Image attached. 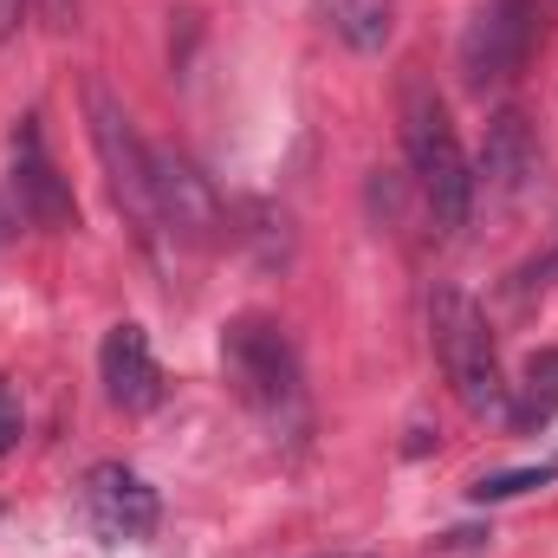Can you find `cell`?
<instances>
[{
	"label": "cell",
	"instance_id": "8992f818",
	"mask_svg": "<svg viewBox=\"0 0 558 558\" xmlns=\"http://www.w3.org/2000/svg\"><path fill=\"white\" fill-rule=\"evenodd\" d=\"M13 195H20V215H26L33 228H46V234H65V228L78 221V202H72L65 175L52 169V156H46L39 118H26V124L13 131Z\"/></svg>",
	"mask_w": 558,
	"mask_h": 558
},
{
	"label": "cell",
	"instance_id": "7a4b0ae2",
	"mask_svg": "<svg viewBox=\"0 0 558 558\" xmlns=\"http://www.w3.org/2000/svg\"><path fill=\"white\" fill-rule=\"evenodd\" d=\"M397 118H403V149H410V169H416L422 208H428L435 234H461L468 208H474V169L461 156V137H454V118H448L441 92L422 72L403 78Z\"/></svg>",
	"mask_w": 558,
	"mask_h": 558
},
{
	"label": "cell",
	"instance_id": "52a82bcc",
	"mask_svg": "<svg viewBox=\"0 0 558 558\" xmlns=\"http://www.w3.org/2000/svg\"><path fill=\"white\" fill-rule=\"evenodd\" d=\"M156 487H143V474H131L124 461H105L85 474V520L105 533V539H149L156 533Z\"/></svg>",
	"mask_w": 558,
	"mask_h": 558
},
{
	"label": "cell",
	"instance_id": "5bb4252c",
	"mask_svg": "<svg viewBox=\"0 0 558 558\" xmlns=\"http://www.w3.org/2000/svg\"><path fill=\"white\" fill-rule=\"evenodd\" d=\"M20 441V397H13V384L0 377V454Z\"/></svg>",
	"mask_w": 558,
	"mask_h": 558
},
{
	"label": "cell",
	"instance_id": "277c9868",
	"mask_svg": "<svg viewBox=\"0 0 558 558\" xmlns=\"http://www.w3.org/2000/svg\"><path fill=\"white\" fill-rule=\"evenodd\" d=\"M428 338H435V364H441L448 390L461 397V410L468 416H494L507 403V377H500V351H494L487 312L461 286H435L428 292Z\"/></svg>",
	"mask_w": 558,
	"mask_h": 558
},
{
	"label": "cell",
	"instance_id": "30bf717a",
	"mask_svg": "<svg viewBox=\"0 0 558 558\" xmlns=\"http://www.w3.org/2000/svg\"><path fill=\"white\" fill-rule=\"evenodd\" d=\"M318 13L351 52H384L397 33V0H318Z\"/></svg>",
	"mask_w": 558,
	"mask_h": 558
},
{
	"label": "cell",
	"instance_id": "8fae6325",
	"mask_svg": "<svg viewBox=\"0 0 558 558\" xmlns=\"http://www.w3.org/2000/svg\"><path fill=\"white\" fill-rule=\"evenodd\" d=\"M513 428L520 435H533V428H546L558 416V351H533L526 357V371H520V397H513Z\"/></svg>",
	"mask_w": 558,
	"mask_h": 558
},
{
	"label": "cell",
	"instance_id": "3957f363",
	"mask_svg": "<svg viewBox=\"0 0 558 558\" xmlns=\"http://www.w3.org/2000/svg\"><path fill=\"white\" fill-rule=\"evenodd\" d=\"M221 371H228L234 397L260 422L305 428V371H299V351H292L286 325L260 318V312H241L221 331Z\"/></svg>",
	"mask_w": 558,
	"mask_h": 558
},
{
	"label": "cell",
	"instance_id": "ba28073f",
	"mask_svg": "<svg viewBox=\"0 0 558 558\" xmlns=\"http://www.w3.org/2000/svg\"><path fill=\"white\" fill-rule=\"evenodd\" d=\"M98 377H105V397L118 403V410H156L162 403V364H156V351H149V331L143 325H111L105 331V351H98Z\"/></svg>",
	"mask_w": 558,
	"mask_h": 558
},
{
	"label": "cell",
	"instance_id": "5b68a950",
	"mask_svg": "<svg viewBox=\"0 0 558 558\" xmlns=\"http://www.w3.org/2000/svg\"><path fill=\"white\" fill-rule=\"evenodd\" d=\"M533 33H539V7L533 0H481L468 33H461V78H468V92H500L526 65Z\"/></svg>",
	"mask_w": 558,
	"mask_h": 558
},
{
	"label": "cell",
	"instance_id": "9c48e42d",
	"mask_svg": "<svg viewBox=\"0 0 558 558\" xmlns=\"http://www.w3.org/2000/svg\"><path fill=\"white\" fill-rule=\"evenodd\" d=\"M533 175H539V143H533L520 111H500L487 124V149H481V169H474V195L487 189L494 202H520L533 189Z\"/></svg>",
	"mask_w": 558,
	"mask_h": 558
},
{
	"label": "cell",
	"instance_id": "7c38bea8",
	"mask_svg": "<svg viewBox=\"0 0 558 558\" xmlns=\"http://www.w3.org/2000/svg\"><path fill=\"white\" fill-rule=\"evenodd\" d=\"M553 481H558V454H546V461H533V468H507V474L474 481V487H468V500H474V507H494V500H520V494L553 487Z\"/></svg>",
	"mask_w": 558,
	"mask_h": 558
},
{
	"label": "cell",
	"instance_id": "ac0fdd59",
	"mask_svg": "<svg viewBox=\"0 0 558 558\" xmlns=\"http://www.w3.org/2000/svg\"><path fill=\"white\" fill-rule=\"evenodd\" d=\"M0 234H7V215H0Z\"/></svg>",
	"mask_w": 558,
	"mask_h": 558
},
{
	"label": "cell",
	"instance_id": "9a60e30c",
	"mask_svg": "<svg viewBox=\"0 0 558 558\" xmlns=\"http://www.w3.org/2000/svg\"><path fill=\"white\" fill-rule=\"evenodd\" d=\"M39 13H46L52 26H72V20H78V0H39Z\"/></svg>",
	"mask_w": 558,
	"mask_h": 558
},
{
	"label": "cell",
	"instance_id": "4fadbf2b",
	"mask_svg": "<svg viewBox=\"0 0 558 558\" xmlns=\"http://www.w3.org/2000/svg\"><path fill=\"white\" fill-rule=\"evenodd\" d=\"M553 286H558V241L539 260H526V267L513 274V292H520V299H526V292H553Z\"/></svg>",
	"mask_w": 558,
	"mask_h": 558
},
{
	"label": "cell",
	"instance_id": "e0dca14e",
	"mask_svg": "<svg viewBox=\"0 0 558 558\" xmlns=\"http://www.w3.org/2000/svg\"><path fill=\"white\" fill-rule=\"evenodd\" d=\"M325 558H364V553H325Z\"/></svg>",
	"mask_w": 558,
	"mask_h": 558
},
{
	"label": "cell",
	"instance_id": "2e32d148",
	"mask_svg": "<svg viewBox=\"0 0 558 558\" xmlns=\"http://www.w3.org/2000/svg\"><path fill=\"white\" fill-rule=\"evenodd\" d=\"M20 13H26V0H0V39L20 33Z\"/></svg>",
	"mask_w": 558,
	"mask_h": 558
},
{
	"label": "cell",
	"instance_id": "6da1fadb",
	"mask_svg": "<svg viewBox=\"0 0 558 558\" xmlns=\"http://www.w3.org/2000/svg\"><path fill=\"white\" fill-rule=\"evenodd\" d=\"M85 124H92V149H98V162H105V182H111V202H118L131 241L149 254V267L169 274V286H175V274H182V247H175V234H169V221H162V202H156L149 143L137 137L124 98H118L105 78H85Z\"/></svg>",
	"mask_w": 558,
	"mask_h": 558
}]
</instances>
